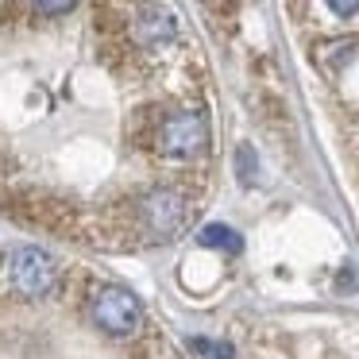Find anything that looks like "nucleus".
I'll return each instance as SVG.
<instances>
[{
    "label": "nucleus",
    "mask_w": 359,
    "mask_h": 359,
    "mask_svg": "<svg viewBox=\"0 0 359 359\" xmlns=\"http://www.w3.org/2000/svg\"><path fill=\"white\" fill-rule=\"evenodd\" d=\"M189 209H186V197L170 186H158V189H147L135 205V220H140V232L147 240H170V236L182 232Z\"/></svg>",
    "instance_id": "nucleus-1"
},
{
    "label": "nucleus",
    "mask_w": 359,
    "mask_h": 359,
    "mask_svg": "<svg viewBox=\"0 0 359 359\" xmlns=\"http://www.w3.org/2000/svg\"><path fill=\"white\" fill-rule=\"evenodd\" d=\"M209 143V124H205L201 112H170V116L158 120L155 128V151L163 158H197Z\"/></svg>",
    "instance_id": "nucleus-2"
},
{
    "label": "nucleus",
    "mask_w": 359,
    "mask_h": 359,
    "mask_svg": "<svg viewBox=\"0 0 359 359\" xmlns=\"http://www.w3.org/2000/svg\"><path fill=\"white\" fill-rule=\"evenodd\" d=\"M8 278L24 297H43L58 282V263L43 248H16L8 255Z\"/></svg>",
    "instance_id": "nucleus-3"
},
{
    "label": "nucleus",
    "mask_w": 359,
    "mask_h": 359,
    "mask_svg": "<svg viewBox=\"0 0 359 359\" xmlns=\"http://www.w3.org/2000/svg\"><path fill=\"white\" fill-rule=\"evenodd\" d=\"M93 320L109 336H132V332H140V325H143V309L128 290L104 286L93 302Z\"/></svg>",
    "instance_id": "nucleus-4"
},
{
    "label": "nucleus",
    "mask_w": 359,
    "mask_h": 359,
    "mask_svg": "<svg viewBox=\"0 0 359 359\" xmlns=\"http://www.w3.org/2000/svg\"><path fill=\"white\" fill-rule=\"evenodd\" d=\"M132 35H135V43H140V47L163 50V47H170V43L178 39V20H174L170 8H163V4H155V0H151V4H143V8L135 12Z\"/></svg>",
    "instance_id": "nucleus-5"
},
{
    "label": "nucleus",
    "mask_w": 359,
    "mask_h": 359,
    "mask_svg": "<svg viewBox=\"0 0 359 359\" xmlns=\"http://www.w3.org/2000/svg\"><path fill=\"white\" fill-rule=\"evenodd\" d=\"M201 243H205V248H224V251H232V255L243 248V240H240V236H236L228 224H209V228L201 232Z\"/></svg>",
    "instance_id": "nucleus-6"
},
{
    "label": "nucleus",
    "mask_w": 359,
    "mask_h": 359,
    "mask_svg": "<svg viewBox=\"0 0 359 359\" xmlns=\"http://www.w3.org/2000/svg\"><path fill=\"white\" fill-rule=\"evenodd\" d=\"M39 16H66L70 8H78V0H32Z\"/></svg>",
    "instance_id": "nucleus-7"
},
{
    "label": "nucleus",
    "mask_w": 359,
    "mask_h": 359,
    "mask_svg": "<svg viewBox=\"0 0 359 359\" xmlns=\"http://www.w3.org/2000/svg\"><path fill=\"white\" fill-rule=\"evenodd\" d=\"M328 8H332L336 16H355V12H359V0H328Z\"/></svg>",
    "instance_id": "nucleus-8"
}]
</instances>
